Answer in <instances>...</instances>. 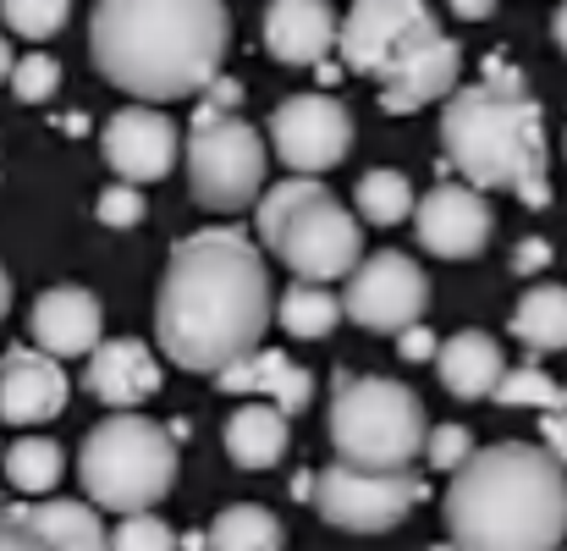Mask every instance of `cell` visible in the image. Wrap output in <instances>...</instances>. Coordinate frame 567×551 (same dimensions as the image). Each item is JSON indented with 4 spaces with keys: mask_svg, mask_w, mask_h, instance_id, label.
Returning a JSON list of instances; mask_svg holds the SVG:
<instances>
[{
    "mask_svg": "<svg viewBox=\"0 0 567 551\" xmlns=\"http://www.w3.org/2000/svg\"><path fill=\"white\" fill-rule=\"evenodd\" d=\"M6 309H11V276L0 271V315H6Z\"/></svg>",
    "mask_w": 567,
    "mask_h": 551,
    "instance_id": "b9f144b4",
    "label": "cell"
},
{
    "mask_svg": "<svg viewBox=\"0 0 567 551\" xmlns=\"http://www.w3.org/2000/svg\"><path fill=\"white\" fill-rule=\"evenodd\" d=\"M111 551H177V535L166 530V519H155L150 508L144 513H127L111 535Z\"/></svg>",
    "mask_w": 567,
    "mask_h": 551,
    "instance_id": "1f68e13d",
    "label": "cell"
},
{
    "mask_svg": "<svg viewBox=\"0 0 567 551\" xmlns=\"http://www.w3.org/2000/svg\"><path fill=\"white\" fill-rule=\"evenodd\" d=\"M430 551H457V547H430Z\"/></svg>",
    "mask_w": 567,
    "mask_h": 551,
    "instance_id": "7bdbcfd3",
    "label": "cell"
},
{
    "mask_svg": "<svg viewBox=\"0 0 567 551\" xmlns=\"http://www.w3.org/2000/svg\"><path fill=\"white\" fill-rule=\"evenodd\" d=\"M270 144H276V161L287 172L320 177V172H331V166L348 161V150H353V116L331 94H287L270 111Z\"/></svg>",
    "mask_w": 567,
    "mask_h": 551,
    "instance_id": "30bf717a",
    "label": "cell"
},
{
    "mask_svg": "<svg viewBox=\"0 0 567 551\" xmlns=\"http://www.w3.org/2000/svg\"><path fill=\"white\" fill-rule=\"evenodd\" d=\"M259 210V243L276 248V259L298 276V282H337L359 265L364 237L359 221L331 198V187L320 177H287V183L265 187L254 198Z\"/></svg>",
    "mask_w": 567,
    "mask_h": 551,
    "instance_id": "5b68a950",
    "label": "cell"
},
{
    "mask_svg": "<svg viewBox=\"0 0 567 551\" xmlns=\"http://www.w3.org/2000/svg\"><path fill=\"white\" fill-rule=\"evenodd\" d=\"M0 17H6V28H11V33H22V39L44 44V39H55V33L66 28L72 0H0Z\"/></svg>",
    "mask_w": 567,
    "mask_h": 551,
    "instance_id": "f546056e",
    "label": "cell"
},
{
    "mask_svg": "<svg viewBox=\"0 0 567 551\" xmlns=\"http://www.w3.org/2000/svg\"><path fill=\"white\" fill-rule=\"evenodd\" d=\"M353 204H359V215H364L370 226H396V221L413 215L419 193H413V183H408L402 172H370V177L359 183V193H353Z\"/></svg>",
    "mask_w": 567,
    "mask_h": 551,
    "instance_id": "83f0119b",
    "label": "cell"
},
{
    "mask_svg": "<svg viewBox=\"0 0 567 551\" xmlns=\"http://www.w3.org/2000/svg\"><path fill=\"white\" fill-rule=\"evenodd\" d=\"M28 337L50 359H89L105 337V309L89 287H50L28 315Z\"/></svg>",
    "mask_w": 567,
    "mask_h": 551,
    "instance_id": "9a60e30c",
    "label": "cell"
},
{
    "mask_svg": "<svg viewBox=\"0 0 567 551\" xmlns=\"http://www.w3.org/2000/svg\"><path fill=\"white\" fill-rule=\"evenodd\" d=\"M513 337L529 348V354H563L567 348V287L546 282V287H529L513 309Z\"/></svg>",
    "mask_w": 567,
    "mask_h": 551,
    "instance_id": "cb8c5ba5",
    "label": "cell"
},
{
    "mask_svg": "<svg viewBox=\"0 0 567 551\" xmlns=\"http://www.w3.org/2000/svg\"><path fill=\"white\" fill-rule=\"evenodd\" d=\"M441 150L446 166L463 172L480 187L518 193L529 210L551 204V177H546V111L529 94L518 67L491 61V78L452 89L446 116H441Z\"/></svg>",
    "mask_w": 567,
    "mask_h": 551,
    "instance_id": "277c9868",
    "label": "cell"
},
{
    "mask_svg": "<svg viewBox=\"0 0 567 551\" xmlns=\"http://www.w3.org/2000/svg\"><path fill=\"white\" fill-rule=\"evenodd\" d=\"M0 551H55L44 535H33L22 519H11V513H0Z\"/></svg>",
    "mask_w": 567,
    "mask_h": 551,
    "instance_id": "e575fe53",
    "label": "cell"
},
{
    "mask_svg": "<svg viewBox=\"0 0 567 551\" xmlns=\"http://www.w3.org/2000/svg\"><path fill=\"white\" fill-rule=\"evenodd\" d=\"M424 452H430V469H457L468 452H474V436L463 430V425H435L430 436H424Z\"/></svg>",
    "mask_w": 567,
    "mask_h": 551,
    "instance_id": "d6a6232c",
    "label": "cell"
},
{
    "mask_svg": "<svg viewBox=\"0 0 567 551\" xmlns=\"http://www.w3.org/2000/svg\"><path fill=\"white\" fill-rule=\"evenodd\" d=\"M551 265V243L546 237H524L518 248H513V271L518 276H535V271H546Z\"/></svg>",
    "mask_w": 567,
    "mask_h": 551,
    "instance_id": "d590c367",
    "label": "cell"
},
{
    "mask_svg": "<svg viewBox=\"0 0 567 551\" xmlns=\"http://www.w3.org/2000/svg\"><path fill=\"white\" fill-rule=\"evenodd\" d=\"M6 78H11V44L0 39V83H6Z\"/></svg>",
    "mask_w": 567,
    "mask_h": 551,
    "instance_id": "60d3db41",
    "label": "cell"
},
{
    "mask_svg": "<svg viewBox=\"0 0 567 551\" xmlns=\"http://www.w3.org/2000/svg\"><path fill=\"white\" fill-rule=\"evenodd\" d=\"M0 463H6V480H11L17 491H28V497L55 491L61 475H66V452H61L50 436H22V441H11V452H0Z\"/></svg>",
    "mask_w": 567,
    "mask_h": 551,
    "instance_id": "4316f807",
    "label": "cell"
},
{
    "mask_svg": "<svg viewBox=\"0 0 567 551\" xmlns=\"http://www.w3.org/2000/svg\"><path fill=\"white\" fill-rule=\"evenodd\" d=\"M265 326H270V276L248 232L204 226L172 248L155 298V337L172 365L215 375L231 359L254 354Z\"/></svg>",
    "mask_w": 567,
    "mask_h": 551,
    "instance_id": "6da1fadb",
    "label": "cell"
},
{
    "mask_svg": "<svg viewBox=\"0 0 567 551\" xmlns=\"http://www.w3.org/2000/svg\"><path fill=\"white\" fill-rule=\"evenodd\" d=\"M100 150H105V166L122 183H161L183 161V139H177L172 116H161L155 105L116 111L100 133Z\"/></svg>",
    "mask_w": 567,
    "mask_h": 551,
    "instance_id": "5bb4252c",
    "label": "cell"
},
{
    "mask_svg": "<svg viewBox=\"0 0 567 551\" xmlns=\"http://www.w3.org/2000/svg\"><path fill=\"white\" fill-rule=\"evenodd\" d=\"M435 369H441V380H446L452 397L480 402V397H491L496 380L507 375V354H502V343H496L491 331H457V337H446V343L435 348Z\"/></svg>",
    "mask_w": 567,
    "mask_h": 551,
    "instance_id": "44dd1931",
    "label": "cell"
},
{
    "mask_svg": "<svg viewBox=\"0 0 567 551\" xmlns=\"http://www.w3.org/2000/svg\"><path fill=\"white\" fill-rule=\"evenodd\" d=\"M11 94L22 100V105H44L55 89H61V67L50 61V55H22V61H11Z\"/></svg>",
    "mask_w": 567,
    "mask_h": 551,
    "instance_id": "4dcf8cb0",
    "label": "cell"
},
{
    "mask_svg": "<svg viewBox=\"0 0 567 551\" xmlns=\"http://www.w3.org/2000/svg\"><path fill=\"white\" fill-rule=\"evenodd\" d=\"M491 6H496V0H452V11H457L463 22H480V17H491Z\"/></svg>",
    "mask_w": 567,
    "mask_h": 551,
    "instance_id": "f35d334b",
    "label": "cell"
},
{
    "mask_svg": "<svg viewBox=\"0 0 567 551\" xmlns=\"http://www.w3.org/2000/svg\"><path fill=\"white\" fill-rule=\"evenodd\" d=\"M491 397H496V402H507V408H567L563 380H551L540 365L507 369V375L496 380V391H491Z\"/></svg>",
    "mask_w": 567,
    "mask_h": 551,
    "instance_id": "f1b7e54d",
    "label": "cell"
},
{
    "mask_svg": "<svg viewBox=\"0 0 567 551\" xmlns=\"http://www.w3.org/2000/svg\"><path fill=\"white\" fill-rule=\"evenodd\" d=\"M457 72H463V50H457L452 33L435 28V33H424V39L380 78V105H385V111H419V105L452 94V89H457Z\"/></svg>",
    "mask_w": 567,
    "mask_h": 551,
    "instance_id": "e0dca14e",
    "label": "cell"
},
{
    "mask_svg": "<svg viewBox=\"0 0 567 551\" xmlns=\"http://www.w3.org/2000/svg\"><path fill=\"white\" fill-rule=\"evenodd\" d=\"M215 386L237 391V397H276L281 414H303L315 397V375L298 369L281 348H254V354L231 359L226 369H215Z\"/></svg>",
    "mask_w": 567,
    "mask_h": 551,
    "instance_id": "ffe728a7",
    "label": "cell"
},
{
    "mask_svg": "<svg viewBox=\"0 0 567 551\" xmlns=\"http://www.w3.org/2000/svg\"><path fill=\"white\" fill-rule=\"evenodd\" d=\"M276 320L287 326V337H298V343H320V337L337 331V320H342V298L326 293V282H292V287L281 293V304H276Z\"/></svg>",
    "mask_w": 567,
    "mask_h": 551,
    "instance_id": "d4e9b609",
    "label": "cell"
},
{
    "mask_svg": "<svg viewBox=\"0 0 567 551\" xmlns=\"http://www.w3.org/2000/svg\"><path fill=\"white\" fill-rule=\"evenodd\" d=\"M430 309V276L419 271V259L380 248L370 259L353 265V282L342 293V315L364 331H402L413 320H424Z\"/></svg>",
    "mask_w": 567,
    "mask_h": 551,
    "instance_id": "8fae6325",
    "label": "cell"
},
{
    "mask_svg": "<svg viewBox=\"0 0 567 551\" xmlns=\"http://www.w3.org/2000/svg\"><path fill=\"white\" fill-rule=\"evenodd\" d=\"M231 44L226 0H100L89 17V55L105 83L161 105L204 94Z\"/></svg>",
    "mask_w": 567,
    "mask_h": 551,
    "instance_id": "7a4b0ae2",
    "label": "cell"
},
{
    "mask_svg": "<svg viewBox=\"0 0 567 551\" xmlns=\"http://www.w3.org/2000/svg\"><path fill=\"white\" fill-rule=\"evenodd\" d=\"M424 402L385 375H337L331 391V447L359 469H408L424 452Z\"/></svg>",
    "mask_w": 567,
    "mask_h": 551,
    "instance_id": "ba28073f",
    "label": "cell"
},
{
    "mask_svg": "<svg viewBox=\"0 0 567 551\" xmlns=\"http://www.w3.org/2000/svg\"><path fill=\"white\" fill-rule=\"evenodd\" d=\"M83 386L100 402H111V408H138L144 397L161 391V365H155V354L138 337H116V343H100L89 354Z\"/></svg>",
    "mask_w": 567,
    "mask_h": 551,
    "instance_id": "d6986e66",
    "label": "cell"
},
{
    "mask_svg": "<svg viewBox=\"0 0 567 551\" xmlns=\"http://www.w3.org/2000/svg\"><path fill=\"white\" fill-rule=\"evenodd\" d=\"M396 348H402V359H408V365H424V359L435 354V337L413 320V326H402V343H396Z\"/></svg>",
    "mask_w": 567,
    "mask_h": 551,
    "instance_id": "8d00e7d4",
    "label": "cell"
},
{
    "mask_svg": "<svg viewBox=\"0 0 567 551\" xmlns=\"http://www.w3.org/2000/svg\"><path fill=\"white\" fill-rule=\"evenodd\" d=\"M94 215H100L105 226H138V221H144V193H138V183H111L100 193Z\"/></svg>",
    "mask_w": 567,
    "mask_h": 551,
    "instance_id": "836d02e7",
    "label": "cell"
},
{
    "mask_svg": "<svg viewBox=\"0 0 567 551\" xmlns=\"http://www.w3.org/2000/svg\"><path fill=\"white\" fill-rule=\"evenodd\" d=\"M424 33H435L430 0H353L337 22V50L353 72L385 78Z\"/></svg>",
    "mask_w": 567,
    "mask_h": 551,
    "instance_id": "7c38bea8",
    "label": "cell"
},
{
    "mask_svg": "<svg viewBox=\"0 0 567 551\" xmlns=\"http://www.w3.org/2000/svg\"><path fill=\"white\" fill-rule=\"evenodd\" d=\"M540 436H546V452L567 463V408H546V419H540Z\"/></svg>",
    "mask_w": 567,
    "mask_h": 551,
    "instance_id": "74e56055",
    "label": "cell"
},
{
    "mask_svg": "<svg viewBox=\"0 0 567 551\" xmlns=\"http://www.w3.org/2000/svg\"><path fill=\"white\" fill-rule=\"evenodd\" d=\"M424 502V486L408 469H359V463H331L315 475V508L326 524L348 535H385L396 530L413 508Z\"/></svg>",
    "mask_w": 567,
    "mask_h": 551,
    "instance_id": "9c48e42d",
    "label": "cell"
},
{
    "mask_svg": "<svg viewBox=\"0 0 567 551\" xmlns=\"http://www.w3.org/2000/svg\"><path fill=\"white\" fill-rule=\"evenodd\" d=\"M413 232L419 248H430L435 259H474L491 243L496 215L474 183H441L413 204Z\"/></svg>",
    "mask_w": 567,
    "mask_h": 551,
    "instance_id": "4fadbf2b",
    "label": "cell"
},
{
    "mask_svg": "<svg viewBox=\"0 0 567 551\" xmlns=\"http://www.w3.org/2000/svg\"><path fill=\"white\" fill-rule=\"evenodd\" d=\"M287 414L276 402H243L231 419H226V452L237 469H270L287 458Z\"/></svg>",
    "mask_w": 567,
    "mask_h": 551,
    "instance_id": "7402d4cb",
    "label": "cell"
},
{
    "mask_svg": "<svg viewBox=\"0 0 567 551\" xmlns=\"http://www.w3.org/2000/svg\"><path fill=\"white\" fill-rule=\"evenodd\" d=\"M243 89L231 78H215L193 111L188 127V187L204 210H248L265 193V144L259 133L237 116Z\"/></svg>",
    "mask_w": 567,
    "mask_h": 551,
    "instance_id": "52a82bcc",
    "label": "cell"
},
{
    "mask_svg": "<svg viewBox=\"0 0 567 551\" xmlns=\"http://www.w3.org/2000/svg\"><path fill=\"white\" fill-rule=\"evenodd\" d=\"M551 39H557V50L567 55V0L557 6V17H551Z\"/></svg>",
    "mask_w": 567,
    "mask_h": 551,
    "instance_id": "ab89813d",
    "label": "cell"
},
{
    "mask_svg": "<svg viewBox=\"0 0 567 551\" xmlns=\"http://www.w3.org/2000/svg\"><path fill=\"white\" fill-rule=\"evenodd\" d=\"M78 480L105 513H144L177 486V436L133 408H116L83 436Z\"/></svg>",
    "mask_w": 567,
    "mask_h": 551,
    "instance_id": "8992f818",
    "label": "cell"
},
{
    "mask_svg": "<svg viewBox=\"0 0 567 551\" xmlns=\"http://www.w3.org/2000/svg\"><path fill=\"white\" fill-rule=\"evenodd\" d=\"M209 551H281V519L259 502H231L209 524Z\"/></svg>",
    "mask_w": 567,
    "mask_h": 551,
    "instance_id": "484cf974",
    "label": "cell"
},
{
    "mask_svg": "<svg viewBox=\"0 0 567 551\" xmlns=\"http://www.w3.org/2000/svg\"><path fill=\"white\" fill-rule=\"evenodd\" d=\"M265 50L287 67H320L337 50V11L326 0H270Z\"/></svg>",
    "mask_w": 567,
    "mask_h": 551,
    "instance_id": "ac0fdd59",
    "label": "cell"
},
{
    "mask_svg": "<svg viewBox=\"0 0 567 551\" xmlns=\"http://www.w3.org/2000/svg\"><path fill=\"white\" fill-rule=\"evenodd\" d=\"M446 530L457 551H563L567 469L546 447L502 441L452 469Z\"/></svg>",
    "mask_w": 567,
    "mask_h": 551,
    "instance_id": "3957f363",
    "label": "cell"
},
{
    "mask_svg": "<svg viewBox=\"0 0 567 551\" xmlns=\"http://www.w3.org/2000/svg\"><path fill=\"white\" fill-rule=\"evenodd\" d=\"M66 397H72L66 369L44 348H11L0 359V419L6 425H44L66 408Z\"/></svg>",
    "mask_w": 567,
    "mask_h": 551,
    "instance_id": "2e32d148",
    "label": "cell"
},
{
    "mask_svg": "<svg viewBox=\"0 0 567 551\" xmlns=\"http://www.w3.org/2000/svg\"><path fill=\"white\" fill-rule=\"evenodd\" d=\"M22 519L33 535H44L55 551H111V535L89 502H33V508H6Z\"/></svg>",
    "mask_w": 567,
    "mask_h": 551,
    "instance_id": "603a6c76",
    "label": "cell"
}]
</instances>
